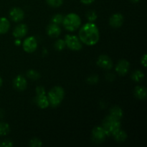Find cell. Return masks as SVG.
I'll list each match as a JSON object with an SVG mask.
<instances>
[{
	"label": "cell",
	"mask_w": 147,
	"mask_h": 147,
	"mask_svg": "<svg viewBox=\"0 0 147 147\" xmlns=\"http://www.w3.org/2000/svg\"><path fill=\"white\" fill-rule=\"evenodd\" d=\"M78 35L82 43L88 46L97 44L100 38L98 28L93 22H88L82 26Z\"/></svg>",
	"instance_id": "cell-1"
},
{
	"label": "cell",
	"mask_w": 147,
	"mask_h": 147,
	"mask_svg": "<svg viewBox=\"0 0 147 147\" xmlns=\"http://www.w3.org/2000/svg\"><path fill=\"white\" fill-rule=\"evenodd\" d=\"M65 97V90L60 86L53 87L47 94L50 106L53 108H57L60 105Z\"/></svg>",
	"instance_id": "cell-2"
},
{
	"label": "cell",
	"mask_w": 147,
	"mask_h": 147,
	"mask_svg": "<svg viewBox=\"0 0 147 147\" xmlns=\"http://www.w3.org/2000/svg\"><path fill=\"white\" fill-rule=\"evenodd\" d=\"M62 24L67 31H76L81 25V19L76 13H70L64 17Z\"/></svg>",
	"instance_id": "cell-3"
},
{
	"label": "cell",
	"mask_w": 147,
	"mask_h": 147,
	"mask_svg": "<svg viewBox=\"0 0 147 147\" xmlns=\"http://www.w3.org/2000/svg\"><path fill=\"white\" fill-rule=\"evenodd\" d=\"M101 126L104 129L107 136H111L116 131L121 129V125L120 121L109 115L103 119Z\"/></svg>",
	"instance_id": "cell-4"
},
{
	"label": "cell",
	"mask_w": 147,
	"mask_h": 147,
	"mask_svg": "<svg viewBox=\"0 0 147 147\" xmlns=\"http://www.w3.org/2000/svg\"><path fill=\"white\" fill-rule=\"evenodd\" d=\"M65 42L66 46L73 51H79L83 47V43L80 39L76 35L67 34L65 37Z\"/></svg>",
	"instance_id": "cell-5"
},
{
	"label": "cell",
	"mask_w": 147,
	"mask_h": 147,
	"mask_svg": "<svg viewBox=\"0 0 147 147\" xmlns=\"http://www.w3.org/2000/svg\"><path fill=\"white\" fill-rule=\"evenodd\" d=\"M106 135L102 126H96L92 131V140L96 144H100L106 139Z\"/></svg>",
	"instance_id": "cell-6"
},
{
	"label": "cell",
	"mask_w": 147,
	"mask_h": 147,
	"mask_svg": "<svg viewBox=\"0 0 147 147\" xmlns=\"http://www.w3.org/2000/svg\"><path fill=\"white\" fill-rule=\"evenodd\" d=\"M23 50L27 53H34L37 48V41L34 37H28L22 43Z\"/></svg>",
	"instance_id": "cell-7"
},
{
	"label": "cell",
	"mask_w": 147,
	"mask_h": 147,
	"mask_svg": "<svg viewBox=\"0 0 147 147\" xmlns=\"http://www.w3.org/2000/svg\"><path fill=\"white\" fill-rule=\"evenodd\" d=\"M96 64L100 68L107 70L112 69L113 65L112 60L106 55H101L99 56L97 61H96Z\"/></svg>",
	"instance_id": "cell-8"
},
{
	"label": "cell",
	"mask_w": 147,
	"mask_h": 147,
	"mask_svg": "<svg viewBox=\"0 0 147 147\" xmlns=\"http://www.w3.org/2000/svg\"><path fill=\"white\" fill-rule=\"evenodd\" d=\"M124 22V17L121 13H116L111 15L109 19V24L113 28H119L121 27Z\"/></svg>",
	"instance_id": "cell-9"
},
{
	"label": "cell",
	"mask_w": 147,
	"mask_h": 147,
	"mask_svg": "<svg viewBox=\"0 0 147 147\" xmlns=\"http://www.w3.org/2000/svg\"><path fill=\"white\" fill-rule=\"evenodd\" d=\"M130 69V63L126 60H121L116 66V71L120 76H125L127 74Z\"/></svg>",
	"instance_id": "cell-10"
},
{
	"label": "cell",
	"mask_w": 147,
	"mask_h": 147,
	"mask_svg": "<svg viewBox=\"0 0 147 147\" xmlns=\"http://www.w3.org/2000/svg\"><path fill=\"white\" fill-rule=\"evenodd\" d=\"M13 86L16 90L19 91H24L27 86V82L23 76L19 75L13 80Z\"/></svg>",
	"instance_id": "cell-11"
},
{
	"label": "cell",
	"mask_w": 147,
	"mask_h": 147,
	"mask_svg": "<svg viewBox=\"0 0 147 147\" xmlns=\"http://www.w3.org/2000/svg\"><path fill=\"white\" fill-rule=\"evenodd\" d=\"M9 17L12 21L19 22L24 17V13L20 7H14L9 11Z\"/></svg>",
	"instance_id": "cell-12"
},
{
	"label": "cell",
	"mask_w": 147,
	"mask_h": 147,
	"mask_svg": "<svg viewBox=\"0 0 147 147\" xmlns=\"http://www.w3.org/2000/svg\"><path fill=\"white\" fill-rule=\"evenodd\" d=\"M28 28L25 24H20L17 25L13 30L12 34L15 38L20 39L24 37L27 34Z\"/></svg>",
	"instance_id": "cell-13"
},
{
	"label": "cell",
	"mask_w": 147,
	"mask_h": 147,
	"mask_svg": "<svg viewBox=\"0 0 147 147\" xmlns=\"http://www.w3.org/2000/svg\"><path fill=\"white\" fill-rule=\"evenodd\" d=\"M61 33V29L58 24L51 23L49 24L47 27V35L50 36L53 38H56L59 37Z\"/></svg>",
	"instance_id": "cell-14"
},
{
	"label": "cell",
	"mask_w": 147,
	"mask_h": 147,
	"mask_svg": "<svg viewBox=\"0 0 147 147\" xmlns=\"http://www.w3.org/2000/svg\"><path fill=\"white\" fill-rule=\"evenodd\" d=\"M134 94L136 98L139 100H145L147 97L146 88L142 86H136L134 90Z\"/></svg>",
	"instance_id": "cell-15"
},
{
	"label": "cell",
	"mask_w": 147,
	"mask_h": 147,
	"mask_svg": "<svg viewBox=\"0 0 147 147\" xmlns=\"http://www.w3.org/2000/svg\"><path fill=\"white\" fill-rule=\"evenodd\" d=\"M35 101L36 103H37V106L42 109H47V108L49 107V106H50L47 96H46L45 95L37 96V97H36L35 98Z\"/></svg>",
	"instance_id": "cell-16"
},
{
	"label": "cell",
	"mask_w": 147,
	"mask_h": 147,
	"mask_svg": "<svg viewBox=\"0 0 147 147\" xmlns=\"http://www.w3.org/2000/svg\"><path fill=\"white\" fill-rule=\"evenodd\" d=\"M112 136L113 137L114 140L116 141V142H119V143L124 142L128 137L126 132L124 131L121 130V129H119L118 131H116L112 135Z\"/></svg>",
	"instance_id": "cell-17"
},
{
	"label": "cell",
	"mask_w": 147,
	"mask_h": 147,
	"mask_svg": "<svg viewBox=\"0 0 147 147\" xmlns=\"http://www.w3.org/2000/svg\"><path fill=\"white\" fill-rule=\"evenodd\" d=\"M109 115L114 119L121 121V119L123 118V112L119 106H115L110 109V114Z\"/></svg>",
	"instance_id": "cell-18"
},
{
	"label": "cell",
	"mask_w": 147,
	"mask_h": 147,
	"mask_svg": "<svg viewBox=\"0 0 147 147\" xmlns=\"http://www.w3.org/2000/svg\"><path fill=\"white\" fill-rule=\"evenodd\" d=\"M10 28V22L6 17H0V34L8 32Z\"/></svg>",
	"instance_id": "cell-19"
},
{
	"label": "cell",
	"mask_w": 147,
	"mask_h": 147,
	"mask_svg": "<svg viewBox=\"0 0 147 147\" xmlns=\"http://www.w3.org/2000/svg\"><path fill=\"white\" fill-rule=\"evenodd\" d=\"M144 78V74L142 70H135L131 74V79L134 82H136V83L142 81Z\"/></svg>",
	"instance_id": "cell-20"
},
{
	"label": "cell",
	"mask_w": 147,
	"mask_h": 147,
	"mask_svg": "<svg viewBox=\"0 0 147 147\" xmlns=\"http://www.w3.org/2000/svg\"><path fill=\"white\" fill-rule=\"evenodd\" d=\"M10 132L9 125L5 122L0 121V136H7Z\"/></svg>",
	"instance_id": "cell-21"
},
{
	"label": "cell",
	"mask_w": 147,
	"mask_h": 147,
	"mask_svg": "<svg viewBox=\"0 0 147 147\" xmlns=\"http://www.w3.org/2000/svg\"><path fill=\"white\" fill-rule=\"evenodd\" d=\"M27 77L30 80H37L40 78V74L35 70H30L27 72Z\"/></svg>",
	"instance_id": "cell-22"
},
{
	"label": "cell",
	"mask_w": 147,
	"mask_h": 147,
	"mask_svg": "<svg viewBox=\"0 0 147 147\" xmlns=\"http://www.w3.org/2000/svg\"><path fill=\"white\" fill-rule=\"evenodd\" d=\"M97 13L94 10H89L87 13H86V18L88 20L89 22H94L96 20H97Z\"/></svg>",
	"instance_id": "cell-23"
},
{
	"label": "cell",
	"mask_w": 147,
	"mask_h": 147,
	"mask_svg": "<svg viewBox=\"0 0 147 147\" xmlns=\"http://www.w3.org/2000/svg\"><path fill=\"white\" fill-rule=\"evenodd\" d=\"M66 45L65 42V40H61V39H59L57 41L55 42L54 47L55 49L57 51H62L63 50H64V48L65 47Z\"/></svg>",
	"instance_id": "cell-24"
},
{
	"label": "cell",
	"mask_w": 147,
	"mask_h": 147,
	"mask_svg": "<svg viewBox=\"0 0 147 147\" xmlns=\"http://www.w3.org/2000/svg\"><path fill=\"white\" fill-rule=\"evenodd\" d=\"M63 18H64V17L63 16V14H55L53 17H52L51 22H52V23H54V24H58L59 25V24H60L63 23Z\"/></svg>",
	"instance_id": "cell-25"
},
{
	"label": "cell",
	"mask_w": 147,
	"mask_h": 147,
	"mask_svg": "<svg viewBox=\"0 0 147 147\" xmlns=\"http://www.w3.org/2000/svg\"><path fill=\"white\" fill-rule=\"evenodd\" d=\"M46 1L52 7H59L63 4V0H46Z\"/></svg>",
	"instance_id": "cell-26"
},
{
	"label": "cell",
	"mask_w": 147,
	"mask_h": 147,
	"mask_svg": "<svg viewBox=\"0 0 147 147\" xmlns=\"http://www.w3.org/2000/svg\"><path fill=\"white\" fill-rule=\"evenodd\" d=\"M30 146L31 147H41L42 146V143L38 138H33L30 141Z\"/></svg>",
	"instance_id": "cell-27"
},
{
	"label": "cell",
	"mask_w": 147,
	"mask_h": 147,
	"mask_svg": "<svg viewBox=\"0 0 147 147\" xmlns=\"http://www.w3.org/2000/svg\"><path fill=\"white\" fill-rule=\"evenodd\" d=\"M99 80V77L97 75H91L87 78V82L88 84L95 85L98 83Z\"/></svg>",
	"instance_id": "cell-28"
},
{
	"label": "cell",
	"mask_w": 147,
	"mask_h": 147,
	"mask_svg": "<svg viewBox=\"0 0 147 147\" xmlns=\"http://www.w3.org/2000/svg\"><path fill=\"white\" fill-rule=\"evenodd\" d=\"M13 145L14 144H13L12 142L8 140V139H6V140L0 142V147H12Z\"/></svg>",
	"instance_id": "cell-29"
},
{
	"label": "cell",
	"mask_w": 147,
	"mask_h": 147,
	"mask_svg": "<svg viewBox=\"0 0 147 147\" xmlns=\"http://www.w3.org/2000/svg\"><path fill=\"white\" fill-rule=\"evenodd\" d=\"M36 94L37 96H41V95H45V89L42 86H37L36 88Z\"/></svg>",
	"instance_id": "cell-30"
},
{
	"label": "cell",
	"mask_w": 147,
	"mask_h": 147,
	"mask_svg": "<svg viewBox=\"0 0 147 147\" xmlns=\"http://www.w3.org/2000/svg\"><path fill=\"white\" fill-rule=\"evenodd\" d=\"M106 80H109V81H113V80H115L116 78V76H115L114 74L113 73H108L106 76Z\"/></svg>",
	"instance_id": "cell-31"
},
{
	"label": "cell",
	"mask_w": 147,
	"mask_h": 147,
	"mask_svg": "<svg viewBox=\"0 0 147 147\" xmlns=\"http://www.w3.org/2000/svg\"><path fill=\"white\" fill-rule=\"evenodd\" d=\"M141 63H142V65L144 67H146V54H144L143 55V57L141 59Z\"/></svg>",
	"instance_id": "cell-32"
},
{
	"label": "cell",
	"mask_w": 147,
	"mask_h": 147,
	"mask_svg": "<svg viewBox=\"0 0 147 147\" xmlns=\"http://www.w3.org/2000/svg\"><path fill=\"white\" fill-rule=\"evenodd\" d=\"M95 0H80L81 3L86 4V5H88V4H91Z\"/></svg>",
	"instance_id": "cell-33"
},
{
	"label": "cell",
	"mask_w": 147,
	"mask_h": 147,
	"mask_svg": "<svg viewBox=\"0 0 147 147\" xmlns=\"http://www.w3.org/2000/svg\"><path fill=\"white\" fill-rule=\"evenodd\" d=\"M14 43H15L17 45H20L21 44V40H20V39H17V40L14 41Z\"/></svg>",
	"instance_id": "cell-34"
},
{
	"label": "cell",
	"mask_w": 147,
	"mask_h": 147,
	"mask_svg": "<svg viewBox=\"0 0 147 147\" xmlns=\"http://www.w3.org/2000/svg\"><path fill=\"white\" fill-rule=\"evenodd\" d=\"M2 83H3V80L1 77H0V87L2 86Z\"/></svg>",
	"instance_id": "cell-35"
},
{
	"label": "cell",
	"mask_w": 147,
	"mask_h": 147,
	"mask_svg": "<svg viewBox=\"0 0 147 147\" xmlns=\"http://www.w3.org/2000/svg\"><path fill=\"white\" fill-rule=\"evenodd\" d=\"M131 1L133 3H138L140 0H131Z\"/></svg>",
	"instance_id": "cell-36"
}]
</instances>
